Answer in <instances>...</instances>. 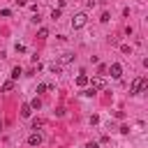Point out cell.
I'll return each mask as SVG.
<instances>
[{
  "label": "cell",
  "instance_id": "obj_13",
  "mask_svg": "<svg viewBox=\"0 0 148 148\" xmlns=\"http://www.w3.org/2000/svg\"><path fill=\"white\" fill-rule=\"evenodd\" d=\"M86 148H99V143H97V141H90V143H88Z\"/></svg>",
  "mask_w": 148,
  "mask_h": 148
},
{
  "label": "cell",
  "instance_id": "obj_1",
  "mask_svg": "<svg viewBox=\"0 0 148 148\" xmlns=\"http://www.w3.org/2000/svg\"><path fill=\"white\" fill-rule=\"evenodd\" d=\"M146 88H148L146 76H136V79L132 81V86H130V92H132V95H139V92H143Z\"/></svg>",
  "mask_w": 148,
  "mask_h": 148
},
{
  "label": "cell",
  "instance_id": "obj_8",
  "mask_svg": "<svg viewBox=\"0 0 148 148\" xmlns=\"http://www.w3.org/2000/svg\"><path fill=\"white\" fill-rule=\"evenodd\" d=\"M12 88H14V81H12V79H9V81H5V83H2V92H9V90H12Z\"/></svg>",
  "mask_w": 148,
  "mask_h": 148
},
{
  "label": "cell",
  "instance_id": "obj_2",
  "mask_svg": "<svg viewBox=\"0 0 148 148\" xmlns=\"http://www.w3.org/2000/svg\"><path fill=\"white\" fill-rule=\"evenodd\" d=\"M88 23V16L83 14V12H79V14H74V18H72V28L74 30H79V28H83Z\"/></svg>",
  "mask_w": 148,
  "mask_h": 148
},
{
  "label": "cell",
  "instance_id": "obj_11",
  "mask_svg": "<svg viewBox=\"0 0 148 148\" xmlns=\"http://www.w3.org/2000/svg\"><path fill=\"white\" fill-rule=\"evenodd\" d=\"M39 106H42V102H39V99H37V97H35V99H32V102H30V109H39Z\"/></svg>",
  "mask_w": 148,
  "mask_h": 148
},
{
  "label": "cell",
  "instance_id": "obj_3",
  "mask_svg": "<svg viewBox=\"0 0 148 148\" xmlns=\"http://www.w3.org/2000/svg\"><path fill=\"white\" fill-rule=\"evenodd\" d=\"M88 83H90V90H102V88H104V79H102V76H95V79L88 81Z\"/></svg>",
  "mask_w": 148,
  "mask_h": 148
},
{
  "label": "cell",
  "instance_id": "obj_5",
  "mask_svg": "<svg viewBox=\"0 0 148 148\" xmlns=\"http://www.w3.org/2000/svg\"><path fill=\"white\" fill-rule=\"evenodd\" d=\"M28 143H30V146H39V143H42V134H39V132H32V134L28 136Z\"/></svg>",
  "mask_w": 148,
  "mask_h": 148
},
{
  "label": "cell",
  "instance_id": "obj_6",
  "mask_svg": "<svg viewBox=\"0 0 148 148\" xmlns=\"http://www.w3.org/2000/svg\"><path fill=\"white\" fill-rule=\"evenodd\" d=\"M88 81H90V79H88L86 74H81V76H76V86H88Z\"/></svg>",
  "mask_w": 148,
  "mask_h": 148
},
{
  "label": "cell",
  "instance_id": "obj_10",
  "mask_svg": "<svg viewBox=\"0 0 148 148\" xmlns=\"http://www.w3.org/2000/svg\"><path fill=\"white\" fill-rule=\"evenodd\" d=\"M51 72H53V74H60V72H62V67H60V65H56V62H53V65H51Z\"/></svg>",
  "mask_w": 148,
  "mask_h": 148
},
{
  "label": "cell",
  "instance_id": "obj_12",
  "mask_svg": "<svg viewBox=\"0 0 148 148\" xmlns=\"http://www.w3.org/2000/svg\"><path fill=\"white\" fill-rule=\"evenodd\" d=\"M51 18H60V9H53L51 12Z\"/></svg>",
  "mask_w": 148,
  "mask_h": 148
},
{
  "label": "cell",
  "instance_id": "obj_4",
  "mask_svg": "<svg viewBox=\"0 0 148 148\" xmlns=\"http://www.w3.org/2000/svg\"><path fill=\"white\" fill-rule=\"evenodd\" d=\"M109 74H111L113 79H120V74H123V67H120L118 62H113V65L109 67Z\"/></svg>",
  "mask_w": 148,
  "mask_h": 148
},
{
  "label": "cell",
  "instance_id": "obj_7",
  "mask_svg": "<svg viewBox=\"0 0 148 148\" xmlns=\"http://www.w3.org/2000/svg\"><path fill=\"white\" fill-rule=\"evenodd\" d=\"M30 113H32L30 104H23V109H21V116H23V118H30Z\"/></svg>",
  "mask_w": 148,
  "mask_h": 148
},
{
  "label": "cell",
  "instance_id": "obj_9",
  "mask_svg": "<svg viewBox=\"0 0 148 148\" xmlns=\"http://www.w3.org/2000/svg\"><path fill=\"white\" fill-rule=\"evenodd\" d=\"M18 76H21V67H14V69H12V81H16Z\"/></svg>",
  "mask_w": 148,
  "mask_h": 148
}]
</instances>
